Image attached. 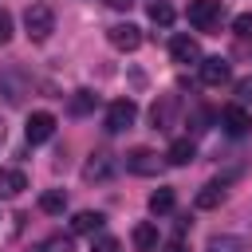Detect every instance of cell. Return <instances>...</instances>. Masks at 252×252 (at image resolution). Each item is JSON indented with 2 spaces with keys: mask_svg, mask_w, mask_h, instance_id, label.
Returning <instances> with one entry per match:
<instances>
[{
  "mask_svg": "<svg viewBox=\"0 0 252 252\" xmlns=\"http://www.w3.org/2000/svg\"><path fill=\"white\" fill-rule=\"evenodd\" d=\"M24 32H28L32 43H43V39L55 32V12H51V4H28V12H24Z\"/></svg>",
  "mask_w": 252,
  "mask_h": 252,
  "instance_id": "cell-1",
  "label": "cell"
},
{
  "mask_svg": "<svg viewBox=\"0 0 252 252\" xmlns=\"http://www.w3.org/2000/svg\"><path fill=\"white\" fill-rule=\"evenodd\" d=\"M189 24L197 32H220V24H224V0H193L189 4Z\"/></svg>",
  "mask_w": 252,
  "mask_h": 252,
  "instance_id": "cell-2",
  "label": "cell"
},
{
  "mask_svg": "<svg viewBox=\"0 0 252 252\" xmlns=\"http://www.w3.org/2000/svg\"><path fill=\"white\" fill-rule=\"evenodd\" d=\"M134 118H138L134 98H114V102L106 106V130H110V134H118V130H126V126H134Z\"/></svg>",
  "mask_w": 252,
  "mask_h": 252,
  "instance_id": "cell-3",
  "label": "cell"
},
{
  "mask_svg": "<svg viewBox=\"0 0 252 252\" xmlns=\"http://www.w3.org/2000/svg\"><path fill=\"white\" fill-rule=\"evenodd\" d=\"M55 134V114L51 110H35V114H28V126H24V138L32 142V146H39V142H47Z\"/></svg>",
  "mask_w": 252,
  "mask_h": 252,
  "instance_id": "cell-4",
  "label": "cell"
},
{
  "mask_svg": "<svg viewBox=\"0 0 252 252\" xmlns=\"http://www.w3.org/2000/svg\"><path fill=\"white\" fill-rule=\"evenodd\" d=\"M106 39L118 51H138L142 47V28L138 24H114V28H106Z\"/></svg>",
  "mask_w": 252,
  "mask_h": 252,
  "instance_id": "cell-5",
  "label": "cell"
},
{
  "mask_svg": "<svg viewBox=\"0 0 252 252\" xmlns=\"http://www.w3.org/2000/svg\"><path fill=\"white\" fill-rule=\"evenodd\" d=\"M126 169H130V173H138V177H154V173L161 169V158H158L154 150L138 146V150H130V154H126Z\"/></svg>",
  "mask_w": 252,
  "mask_h": 252,
  "instance_id": "cell-6",
  "label": "cell"
},
{
  "mask_svg": "<svg viewBox=\"0 0 252 252\" xmlns=\"http://www.w3.org/2000/svg\"><path fill=\"white\" fill-rule=\"evenodd\" d=\"M220 126H224V134L244 138V134L252 130V114H248L244 106H224V110H220Z\"/></svg>",
  "mask_w": 252,
  "mask_h": 252,
  "instance_id": "cell-7",
  "label": "cell"
},
{
  "mask_svg": "<svg viewBox=\"0 0 252 252\" xmlns=\"http://www.w3.org/2000/svg\"><path fill=\"white\" fill-rule=\"evenodd\" d=\"M169 55L177 59V63H201L205 55H201V43L193 39V35H173L169 39Z\"/></svg>",
  "mask_w": 252,
  "mask_h": 252,
  "instance_id": "cell-8",
  "label": "cell"
},
{
  "mask_svg": "<svg viewBox=\"0 0 252 252\" xmlns=\"http://www.w3.org/2000/svg\"><path fill=\"white\" fill-rule=\"evenodd\" d=\"M197 71H201V83H205V87H220V83H228V63H224L220 55L201 59V63H197Z\"/></svg>",
  "mask_w": 252,
  "mask_h": 252,
  "instance_id": "cell-9",
  "label": "cell"
},
{
  "mask_svg": "<svg viewBox=\"0 0 252 252\" xmlns=\"http://www.w3.org/2000/svg\"><path fill=\"white\" fill-rule=\"evenodd\" d=\"M102 224H106V217L94 213V209H83V213L71 217V232L75 236H94V232H102Z\"/></svg>",
  "mask_w": 252,
  "mask_h": 252,
  "instance_id": "cell-10",
  "label": "cell"
},
{
  "mask_svg": "<svg viewBox=\"0 0 252 252\" xmlns=\"http://www.w3.org/2000/svg\"><path fill=\"white\" fill-rule=\"evenodd\" d=\"M110 173H114V158L110 154H91L87 165H83V177L87 181H106Z\"/></svg>",
  "mask_w": 252,
  "mask_h": 252,
  "instance_id": "cell-11",
  "label": "cell"
},
{
  "mask_svg": "<svg viewBox=\"0 0 252 252\" xmlns=\"http://www.w3.org/2000/svg\"><path fill=\"white\" fill-rule=\"evenodd\" d=\"M193 158H197L193 138H173V142H169V150H165V161H169V165H189Z\"/></svg>",
  "mask_w": 252,
  "mask_h": 252,
  "instance_id": "cell-12",
  "label": "cell"
},
{
  "mask_svg": "<svg viewBox=\"0 0 252 252\" xmlns=\"http://www.w3.org/2000/svg\"><path fill=\"white\" fill-rule=\"evenodd\" d=\"M130 236H134V248H138V252H154V248H158V224H154V220L134 224Z\"/></svg>",
  "mask_w": 252,
  "mask_h": 252,
  "instance_id": "cell-13",
  "label": "cell"
},
{
  "mask_svg": "<svg viewBox=\"0 0 252 252\" xmlns=\"http://www.w3.org/2000/svg\"><path fill=\"white\" fill-rule=\"evenodd\" d=\"M28 189V177L20 169H0V197H20Z\"/></svg>",
  "mask_w": 252,
  "mask_h": 252,
  "instance_id": "cell-14",
  "label": "cell"
},
{
  "mask_svg": "<svg viewBox=\"0 0 252 252\" xmlns=\"http://www.w3.org/2000/svg\"><path fill=\"white\" fill-rule=\"evenodd\" d=\"M173 110H177V98L173 94H165L161 102H154V126L158 130H169L173 126Z\"/></svg>",
  "mask_w": 252,
  "mask_h": 252,
  "instance_id": "cell-15",
  "label": "cell"
},
{
  "mask_svg": "<svg viewBox=\"0 0 252 252\" xmlns=\"http://www.w3.org/2000/svg\"><path fill=\"white\" fill-rule=\"evenodd\" d=\"M224 201V181H209L201 193H197V209H217Z\"/></svg>",
  "mask_w": 252,
  "mask_h": 252,
  "instance_id": "cell-16",
  "label": "cell"
},
{
  "mask_svg": "<svg viewBox=\"0 0 252 252\" xmlns=\"http://www.w3.org/2000/svg\"><path fill=\"white\" fill-rule=\"evenodd\" d=\"M209 252H248V240L224 232V236H213V240H209Z\"/></svg>",
  "mask_w": 252,
  "mask_h": 252,
  "instance_id": "cell-17",
  "label": "cell"
},
{
  "mask_svg": "<svg viewBox=\"0 0 252 252\" xmlns=\"http://www.w3.org/2000/svg\"><path fill=\"white\" fill-rule=\"evenodd\" d=\"M177 205V197H173V189H154L150 193V213L154 217H161V213H169Z\"/></svg>",
  "mask_w": 252,
  "mask_h": 252,
  "instance_id": "cell-18",
  "label": "cell"
},
{
  "mask_svg": "<svg viewBox=\"0 0 252 252\" xmlns=\"http://www.w3.org/2000/svg\"><path fill=\"white\" fill-rule=\"evenodd\" d=\"M39 209H43V213H51V217H55V213H63V209H67V193H63V189H47V193L39 197Z\"/></svg>",
  "mask_w": 252,
  "mask_h": 252,
  "instance_id": "cell-19",
  "label": "cell"
},
{
  "mask_svg": "<svg viewBox=\"0 0 252 252\" xmlns=\"http://www.w3.org/2000/svg\"><path fill=\"white\" fill-rule=\"evenodd\" d=\"M32 252H75V244H71V236H63V232H55V236H47V240H39Z\"/></svg>",
  "mask_w": 252,
  "mask_h": 252,
  "instance_id": "cell-20",
  "label": "cell"
},
{
  "mask_svg": "<svg viewBox=\"0 0 252 252\" xmlns=\"http://www.w3.org/2000/svg\"><path fill=\"white\" fill-rule=\"evenodd\" d=\"M94 102H98V98H94L91 91H75V94H71V114H91Z\"/></svg>",
  "mask_w": 252,
  "mask_h": 252,
  "instance_id": "cell-21",
  "label": "cell"
},
{
  "mask_svg": "<svg viewBox=\"0 0 252 252\" xmlns=\"http://www.w3.org/2000/svg\"><path fill=\"white\" fill-rule=\"evenodd\" d=\"M232 35H236L240 43H252V12H240V16L232 20Z\"/></svg>",
  "mask_w": 252,
  "mask_h": 252,
  "instance_id": "cell-22",
  "label": "cell"
},
{
  "mask_svg": "<svg viewBox=\"0 0 252 252\" xmlns=\"http://www.w3.org/2000/svg\"><path fill=\"white\" fill-rule=\"evenodd\" d=\"M150 20L165 28V24H173V8H169L165 0H154V4H150Z\"/></svg>",
  "mask_w": 252,
  "mask_h": 252,
  "instance_id": "cell-23",
  "label": "cell"
},
{
  "mask_svg": "<svg viewBox=\"0 0 252 252\" xmlns=\"http://www.w3.org/2000/svg\"><path fill=\"white\" fill-rule=\"evenodd\" d=\"M91 252H122V244H118L114 236H94V244H91Z\"/></svg>",
  "mask_w": 252,
  "mask_h": 252,
  "instance_id": "cell-24",
  "label": "cell"
},
{
  "mask_svg": "<svg viewBox=\"0 0 252 252\" xmlns=\"http://www.w3.org/2000/svg\"><path fill=\"white\" fill-rule=\"evenodd\" d=\"M8 39H12V12L0 8V43H8Z\"/></svg>",
  "mask_w": 252,
  "mask_h": 252,
  "instance_id": "cell-25",
  "label": "cell"
},
{
  "mask_svg": "<svg viewBox=\"0 0 252 252\" xmlns=\"http://www.w3.org/2000/svg\"><path fill=\"white\" fill-rule=\"evenodd\" d=\"M165 252H185V244H181V240H169V244H165Z\"/></svg>",
  "mask_w": 252,
  "mask_h": 252,
  "instance_id": "cell-26",
  "label": "cell"
},
{
  "mask_svg": "<svg viewBox=\"0 0 252 252\" xmlns=\"http://www.w3.org/2000/svg\"><path fill=\"white\" fill-rule=\"evenodd\" d=\"M4 138H8V126H4V118H0V146H4Z\"/></svg>",
  "mask_w": 252,
  "mask_h": 252,
  "instance_id": "cell-27",
  "label": "cell"
}]
</instances>
